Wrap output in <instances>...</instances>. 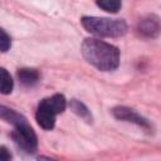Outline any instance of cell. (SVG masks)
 Returning a JSON list of instances; mask_svg holds the SVG:
<instances>
[{
    "label": "cell",
    "mask_w": 161,
    "mask_h": 161,
    "mask_svg": "<svg viewBox=\"0 0 161 161\" xmlns=\"http://www.w3.org/2000/svg\"><path fill=\"white\" fill-rule=\"evenodd\" d=\"M80 50L84 59L99 70L108 72L118 67L119 52L114 45L96 38H88L82 43Z\"/></svg>",
    "instance_id": "1"
},
{
    "label": "cell",
    "mask_w": 161,
    "mask_h": 161,
    "mask_svg": "<svg viewBox=\"0 0 161 161\" xmlns=\"http://www.w3.org/2000/svg\"><path fill=\"white\" fill-rule=\"evenodd\" d=\"M83 28L99 36H121L126 33L127 25L122 19H108V18H97V16H84L82 18Z\"/></svg>",
    "instance_id": "2"
},
{
    "label": "cell",
    "mask_w": 161,
    "mask_h": 161,
    "mask_svg": "<svg viewBox=\"0 0 161 161\" xmlns=\"http://www.w3.org/2000/svg\"><path fill=\"white\" fill-rule=\"evenodd\" d=\"M14 127L15 130L13 132V137L16 145H19L23 150L28 152H33L36 148V136L33 128L26 122V119L24 118L23 121L16 123Z\"/></svg>",
    "instance_id": "3"
},
{
    "label": "cell",
    "mask_w": 161,
    "mask_h": 161,
    "mask_svg": "<svg viewBox=\"0 0 161 161\" xmlns=\"http://www.w3.org/2000/svg\"><path fill=\"white\" fill-rule=\"evenodd\" d=\"M55 116H57V113L44 101H42L39 103L35 117H36V121L40 127H43L44 130H52L55 123Z\"/></svg>",
    "instance_id": "4"
},
{
    "label": "cell",
    "mask_w": 161,
    "mask_h": 161,
    "mask_svg": "<svg viewBox=\"0 0 161 161\" xmlns=\"http://www.w3.org/2000/svg\"><path fill=\"white\" fill-rule=\"evenodd\" d=\"M113 116L118 119H123V121H128V122H133L136 125H140L142 127H148V123L145 118H142L140 114H137L133 109L127 108V107H116L113 111Z\"/></svg>",
    "instance_id": "5"
},
{
    "label": "cell",
    "mask_w": 161,
    "mask_h": 161,
    "mask_svg": "<svg viewBox=\"0 0 161 161\" xmlns=\"http://www.w3.org/2000/svg\"><path fill=\"white\" fill-rule=\"evenodd\" d=\"M138 30H140L141 34H143L146 36H151V38L156 36L158 34V30H160V25H158L157 18L148 16L146 19H142L140 21Z\"/></svg>",
    "instance_id": "6"
},
{
    "label": "cell",
    "mask_w": 161,
    "mask_h": 161,
    "mask_svg": "<svg viewBox=\"0 0 161 161\" xmlns=\"http://www.w3.org/2000/svg\"><path fill=\"white\" fill-rule=\"evenodd\" d=\"M18 78L24 86L31 87L38 82L39 73L35 69H31V68H21V69L18 70Z\"/></svg>",
    "instance_id": "7"
},
{
    "label": "cell",
    "mask_w": 161,
    "mask_h": 161,
    "mask_svg": "<svg viewBox=\"0 0 161 161\" xmlns=\"http://www.w3.org/2000/svg\"><path fill=\"white\" fill-rule=\"evenodd\" d=\"M57 114L58 113H62L64 109H65V107H67V101H65V98H64V96L63 94H54V96H52V97H49V98H45V99H43Z\"/></svg>",
    "instance_id": "8"
},
{
    "label": "cell",
    "mask_w": 161,
    "mask_h": 161,
    "mask_svg": "<svg viewBox=\"0 0 161 161\" xmlns=\"http://www.w3.org/2000/svg\"><path fill=\"white\" fill-rule=\"evenodd\" d=\"M13 79L5 68H0V93L9 94L13 91Z\"/></svg>",
    "instance_id": "9"
},
{
    "label": "cell",
    "mask_w": 161,
    "mask_h": 161,
    "mask_svg": "<svg viewBox=\"0 0 161 161\" xmlns=\"http://www.w3.org/2000/svg\"><path fill=\"white\" fill-rule=\"evenodd\" d=\"M96 4L108 13H117L121 9V0H96Z\"/></svg>",
    "instance_id": "10"
},
{
    "label": "cell",
    "mask_w": 161,
    "mask_h": 161,
    "mask_svg": "<svg viewBox=\"0 0 161 161\" xmlns=\"http://www.w3.org/2000/svg\"><path fill=\"white\" fill-rule=\"evenodd\" d=\"M70 107H72V109H73L78 116L83 117V118H87V117L89 116L88 109L84 107V104H82L80 102H78V101H75V99H73V101H72Z\"/></svg>",
    "instance_id": "11"
},
{
    "label": "cell",
    "mask_w": 161,
    "mask_h": 161,
    "mask_svg": "<svg viewBox=\"0 0 161 161\" xmlns=\"http://www.w3.org/2000/svg\"><path fill=\"white\" fill-rule=\"evenodd\" d=\"M10 45H11L10 36L0 28V52H6V50H9Z\"/></svg>",
    "instance_id": "12"
},
{
    "label": "cell",
    "mask_w": 161,
    "mask_h": 161,
    "mask_svg": "<svg viewBox=\"0 0 161 161\" xmlns=\"http://www.w3.org/2000/svg\"><path fill=\"white\" fill-rule=\"evenodd\" d=\"M10 158H11V155L8 151V148L0 147V161H6V160H10Z\"/></svg>",
    "instance_id": "13"
}]
</instances>
